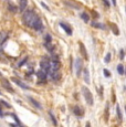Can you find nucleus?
Instances as JSON below:
<instances>
[{
  "mask_svg": "<svg viewBox=\"0 0 126 127\" xmlns=\"http://www.w3.org/2000/svg\"><path fill=\"white\" fill-rule=\"evenodd\" d=\"M82 93H83L86 103H87L90 106H92L94 102H93V96H92V93L90 92V90L86 86H83V87H82Z\"/></svg>",
  "mask_w": 126,
  "mask_h": 127,
  "instance_id": "f257e3e1",
  "label": "nucleus"
},
{
  "mask_svg": "<svg viewBox=\"0 0 126 127\" xmlns=\"http://www.w3.org/2000/svg\"><path fill=\"white\" fill-rule=\"evenodd\" d=\"M82 70H83V62L80 58H77L75 60V72H76V76H81V73H82Z\"/></svg>",
  "mask_w": 126,
  "mask_h": 127,
  "instance_id": "f03ea898",
  "label": "nucleus"
},
{
  "mask_svg": "<svg viewBox=\"0 0 126 127\" xmlns=\"http://www.w3.org/2000/svg\"><path fill=\"white\" fill-rule=\"evenodd\" d=\"M38 18H39V17H38V16L35 15L34 12H33V13L30 16V18L28 19V21L26 22V24H27L28 27H30V28H32V27H33V24H34V22L37 21Z\"/></svg>",
  "mask_w": 126,
  "mask_h": 127,
  "instance_id": "7ed1b4c3",
  "label": "nucleus"
},
{
  "mask_svg": "<svg viewBox=\"0 0 126 127\" xmlns=\"http://www.w3.org/2000/svg\"><path fill=\"white\" fill-rule=\"evenodd\" d=\"M32 28L35 29L37 31H42V30H43V23H42V20H41L40 18H38V19H37V21L34 22V24H33Z\"/></svg>",
  "mask_w": 126,
  "mask_h": 127,
  "instance_id": "20e7f679",
  "label": "nucleus"
},
{
  "mask_svg": "<svg viewBox=\"0 0 126 127\" xmlns=\"http://www.w3.org/2000/svg\"><path fill=\"white\" fill-rule=\"evenodd\" d=\"M40 65H41V69L46 71V73H48V71L50 70V61L46 60V59H43V60L41 61Z\"/></svg>",
  "mask_w": 126,
  "mask_h": 127,
  "instance_id": "39448f33",
  "label": "nucleus"
},
{
  "mask_svg": "<svg viewBox=\"0 0 126 127\" xmlns=\"http://www.w3.org/2000/svg\"><path fill=\"white\" fill-rule=\"evenodd\" d=\"M32 13H33V11H32V10H30V9H28V10H24V11H23V15H22V20H23V22L26 23Z\"/></svg>",
  "mask_w": 126,
  "mask_h": 127,
  "instance_id": "423d86ee",
  "label": "nucleus"
},
{
  "mask_svg": "<svg viewBox=\"0 0 126 127\" xmlns=\"http://www.w3.org/2000/svg\"><path fill=\"white\" fill-rule=\"evenodd\" d=\"M12 82H14V83L17 84L18 86H20V87H22L23 90H30V87L28 86V85H26L24 83H22V82L20 81V80H17L16 77H12Z\"/></svg>",
  "mask_w": 126,
  "mask_h": 127,
  "instance_id": "0eeeda50",
  "label": "nucleus"
},
{
  "mask_svg": "<svg viewBox=\"0 0 126 127\" xmlns=\"http://www.w3.org/2000/svg\"><path fill=\"white\" fill-rule=\"evenodd\" d=\"M83 77H84V81H85V83L86 84H90V71H89V69H84L83 70Z\"/></svg>",
  "mask_w": 126,
  "mask_h": 127,
  "instance_id": "6e6552de",
  "label": "nucleus"
},
{
  "mask_svg": "<svg viewBox=\"0 0 126 127\" xmlns=\"http://www.w3.org/2000/svg\"><path fill=\"white\" fill-rule=\"evenodd\" d=\"M60 26L62 27L63 29H64V31H65L69 35H71V34H72V29H71V27H70L69 24H65V23L61 22V23H60Z\"/></svg>",
  "mask_w": 126,
  "mask_h": 127,
  "instance_id": "1a4fd4ad",
  "label": "nucleus"
},
{
  "mask_svg": "<svg viewBox=\"0 0 126 127\" xmlns=\"http://www.w3.org/2000/svg\"><path fill=\"white\" fill-rule=\"evenodd\" d=\"M46 71H44V70H41V71H39V72L37 73V75L39 76V78H40L41 81H46Z\"/></svg>",
  "mask_w": 126,
  "mask_h": 127,
  "instance_id": "9d476101",
  "label": "nucleus"
},
{
  "mask_svg": "<svg viewBox=\"0 0 126 127\" xmlns=\"http://www.w3.org/2000/svg\"><path fill=\"white\" fill-rule=\"evenodd\" d=\"M27 5H28V0H20V5H19V10L23 12L27 9Z\"/></svg>",
  "mask_w": 126,
  "mask_h": 127,
  "instance_id": "9b49d317",
  "label": "nucleus"
},
{
  "mask_svg": "<svg viewBox=\"0 0 126 127\" xmlns=\"http://www.w3.org/2000/svg\"><path fill=\"white\" fill-rule=\"evenodd\" d=\"M2 82H3V83H2V84H3V86L6 87L7 90H9L11 93H13V92H14V91H13V88H12V87H11V85H10V83H9V82L7 81V80H3Z\"/></svg>",
  "mask_w": 126,
  "mask_h": 127,
  "instance_id": "f8f14e48",
  "label": "nucleus"
},
{
  "mask_svg": "<svg viewBox=\"0 0 126 127\" xmlns=\"http://www.w3.org/2000/svg\"><path fill=\"white\" fill-rule=\"evenodd\" d=\"M29 101L31 102L32 104L34 105V106H35V107H37L38 110H41V108H42V106H41V104H40V103H38V102H37V101H35L34 98H32V97H29Z\"/></svg>",
  "mask_w": 126,
  "mask_h": 127,
  "instance_id": "ddd939ff",
  "label": "nucleus"
},
{
  "mask_svg": "<svg viewBox=\"0 0 126 127\" xmlns=\"http://www.w3.org/2000/svg\"><path fill=\"white\" fill-rule=\"evenodd\" d=\"M73 112H74V114H75V115H77V116H82V115H83V110H81V107H79V106H75L74 110H73Z\"/></svg>",
  "mask_w": 126,
  "mask_h": 127,
  "instance_id": "4468645a",
  "label": "nucleus"
},
{
  "mask_svg": "<svg viewBox=\"0 0 126 127\" xmlns=\"http://www.w3.org/2000/svg\"><path fill=\"white\" fill-rule=\"evenodd\" d=\"M91 26L94 27V28H98V29H104V28H105L103 24H101V23H98V22H95V21H93V22L91 23Z\"/></svg>",
  "mask_w": 126,
  "mask_h": 127,
  "instance_id": "2eb2a0df",
  "label": "nucleus"
},
{
  "mask_svg": "<svg viewBox=\"0 0 126 127\" xmlns=\"http://www.w3.org/2000/svg\"><path fill=\"white\" fill-rule=\"evenodd\" d=\"M116 113H117V117H118V121H122V119H123V115H122V112H120V106H116Z\"/></svg>",
  "mask_w": 126,
  "mask_h": 127,
  "instance_id": "dca6fc26",
  "label": "nucleus"
},
{
  "mask_svg": "<svg viewBox=\"0 0 126 127\" xmlns=\"http://www.w3.org/2000/svg\"><path fill=\"white\" fill-rule=\"evenodd\" d=\"M81 18L84 20V22H89L90 21V16L86 13V12H82V15H81Z\"/></svg>",
  "mask_w": 126,
  "mask_h": 127,
  "instance_id": "f3484780",
  "label": "nucleus"
},
{
  "mask_svg": "<svg viewBox=\"0 0 126 127\" xmlns=\"http://www.w3.org/2000/svg\"><path fill=\"white\" fill-rule=\"evenodd\" d=\"M117 72L120 75H123L124 74V65L123 64H118L117 65Z\"/></svg>",
  "mask_w": 126,
  "mask_h": 127,
  "instance_id": "a211bd4d",
  "label": "nucleus"
},
{
  "mask_svg": "<svg viewBox=\"0 0 126 127\" xmlns=\"http://www.w3.org/2000/svg\"><path fill=\"white\" fill-rule=\"evenodd\" d=\"M80 46H81V51H82V53L84 54V56H85V59H87V53H86V50H85V46L83 45V44L80 42Z\"/></svg>",
  "mask_w": 126,
  "mask_h": 127,
  "instance_id": "6ab92c4d",
  "label": "nucleus"
},
{
  "mask_svg": "<svg viewBox=\"0 0 126 127\" xmlns=\"http://www.w3.org/2000/svg\"><path fill=\"white\" fill-rule=\"evenodd\" d=\"M49 115H50V117H51L52 121H53V125H57V121H55V117H54V115H53V113H52V112H49Z\"/></svg>",
  "mask_w": 126,
  "mask_h": 127,
  "instance_id": "aec40b11",
  "label": "nucleus"
},
{
  "mask_svg": "<svg viewBox=\"0 0 126 127\" xmlns=\"http://www.w3.org/2000/svg\"><path fill=\"white\" fill-rule=\"evenodd\" d=\"M111 56H112V54L111 53H107L105 56V59H104V61H105V63H109V61H111Z\"/></svg>",
  "mask_w": 126,
  "mask_h": 127,
  "instance_id": "412c9836",
  "label": "nucleus"
},
{
  "mask_svg": "<svg viewBox=\"0 0 126 127\" xmlns=\"http://www.w3.org/2000/svg\"><path fill=\"white\" fill-rule=\"evenodd\" d=\"M27 61H28V56H26V58L23 59V60H21L20 62H19V63H18V66H19V67H21V66H22V65H23V64L26 63Z\"/></svg>",
  "mask_w": 126,
  "mask_h": 127,
  "instance_id": "4be33fe9",
  "label": "nucleus"
},
{
  "mask_svg": "<svg viewBox=\"0 0 126 127\" xmlns=\"http://www.w3.org/2000/svg\"><path fill=\"white\" fill-rule=\"evenodd\" d=\"M44 39H46V42H51L52 41V37L50 34H46V37H44Z\"/></svg>",
  "mask_w": 126,
  "mask_h": 127,
  "instance_id": "5701e85b",
  "label": "nucleus"
},
{
  "mask_svg": "<svg viewBox=\"0 0 126 127\" xmlns=\"http://www.w3.org/2000/svg\"><path fill=\"white\" fill-rule=\"evenodd\" d=\"M11 116H12V117H13V118H14V121H17V123H18V124L20 125V121H19V118H18V116H17V115H14V114H11Z\"/></svg>",
  "mask_w": 126,
  "mask_h": 127,
  "instance_id": "b1692460",
  "label": "nucleus"
},
{
  "mask_svg": "<svg viewBox=\"0 0 126 127\" xmlns=\"http://www.w3.org/2000/svg\"><path fill=\"white\" fill-rule=\"evenodd\" d=\"M103 72H104V75H105L106 77H109V76H111V73H109V71H107V70H106V69L104 70Z\"/></svg>",
  "mask_w": 126,
  "mask_h": 127,
  "instance_id": "393cba45",
  "label": "nucleus"
},
{
  "mask_svg": "<svg viewBox=\"0 0 126 127\" xmlns=\"http://www.w3.org/2000/svg\"><path fill=\"white\" fill-rule=\"evenodd\" d=\"M41 6H42L43 8L46 9V10H48V11H50V8H49V7H48V6H46V3H44V2H41Z\"/></svg>",
  "mask_w": 126,
  "mask_h": 127,
  "instance_id": "a878e982",
  "label": "nucleus"
},
{
  "mask_svg": "<svg viewBox=\"0 0 126 127\" xmlns=\"http://www.w3.org/2000/svg\"><path fill=\"white\" fill-rule=\"evenodd\" d=\"M105 116H106V119L109 117V104L106 105V110H105Z\"/></svg>",
  "mask_w": 126,
  "mask_h": 127,
  "instance_id": "bb28decb",
  "label": "nucleus"
},
{
  "mask_svg": "<svg viewBox=\"0 0 126 127\" xmlns=\"http://www.w3.org/2000/svg\"><path fill=\"white\" fill-rule=\"evenodd\" d=\"M102 1L105 3V6H106V7H109V6H111V3H109V0H102Z\"/></svg>",
  "mask_w": 126,
  "mask_h": 127,
  "instance_id": "cd10ccee",
  "label": "nucleus"
},
{
  "mask_svg": "<svg viewBox=\"0 0 126 127\" xmlns=\"http://www.w3.org/2000/svg\"><path fill=\"white\" fill-rule=\"evenodd\" d=\"M9 9H10L12 12H16V8H14V7H12L11 5H9Z\"/></svg>",
  "mask_w": 126,
  "mask_h": 127,
  "instance_id": "c85d7f7f",
  "label": "nucleus"
},
{
  "mask_svg": "<svg viewBox=\"0 0 126 127\" xmlns=\"http://www.w3.org/2000/svg\"><path fill=\"white\" fill-rule=\"evenodd\" d=\"M1 104H3L5 106H7V107H10V105H9L7 102H5V101H1Z\"/></svg>",
  "mask_w": 126,
  "mask_h": 127,
  "instance_id": "c756f323",
  "label": "nucleus"
},
{
  "mask_svg": "<svg viewBox=\"0 0 126 127\" xmlns=\"http://www.w3.org/2000/svg\"><path fill=\"white\" fill-rule=\"evenodd\" d=\"M120 59H122V60L124 59V51L123 50H120Z\"/></svg>",
  "mask_w": 126,
  "mask_h": 127,
  "instance_id": "7c9ffc66",
  "label": "nucleus"
},
{
  "mask_svg": "<svg viewBox=\"0 0 126 127\" xmlns=\"http://www.w3.org/2000/svg\"><path fill=\"white\" fill-rule=\"evenodd\" d=\"M112 5H113V6H116V5H117V3H116V0H112Z\"/></svg>",
  "mask_w": 126,
  "mask_h": 127,
  "instance_id": "2f4dec72",
  "label": "nucleus"
},
{
  "mask_svg": "<svg viewBox=\"0 0 126 127\" xmlns=\"http://www.w3.org/2000/svg\"><path fill=\"white\" fill-rule=\"evenodd\" d=\"M3 114H2V112H1V108H0V116H2Z\"/></svg>",
  "mask_w": 126,
  "mask_h": 127,
  "instance_id": "473e14b6",
  "label": "nucleus"
},
{
  "mask_svg": "<svg viewBox=\"0 0 126 127\" xmlns=\"http://www.w3.org/2000/svg\"><path fill=\"white\" fill-rule=\"evenodd\" d=\"M0 40H1V33H0Z\"/></svg>",
  "mask_w": 126,
  "mask_h": 127,
  "instance_id": "72a5a7b5",
  "label": "nucleus"
},
{
  "mask_svg": "<svg viewBox=\"0 0 126 127\" xmlns=\"http://www.w3.org/2000/svg\"><path fill=\"white\" fill-rule=\"evenodd\" d=\"M0 75H1V72H0Z\"/></svg>",
  "mask_w": 126,
  "mask_h": 127,
  "instance_id": "f704fd0d",
  "label": "nucleus"
},
{
  "mask_svg": "<svg viewBox=\"0 0 126 127\" xmlns=\"http://www.w3.org/2000/svg\"><path fill=\"white\" fill-rule=\"evenodd\" d=\"M125 110H126V107H125Z\"/></svg>",
  "mask_w": 126,
  "mask_h": 127,
  "instance_id": "c9c22d12",
  "label": "nucleus"
}]
</instances>
